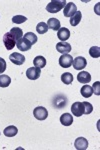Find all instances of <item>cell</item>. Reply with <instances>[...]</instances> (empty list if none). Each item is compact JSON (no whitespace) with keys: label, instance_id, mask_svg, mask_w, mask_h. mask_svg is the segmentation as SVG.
Instances as JSON below:
<instances>
[{"label":"cell","instance_id":"cell-9","mask_svg":"<svg viewBox=\"0 0 100 150\" xmlns=\"http://www.w3.org/2000/svg\"><path fill=\"white\" fill-rule=\"evenodd\" d=\"M3 43L5 45L7 50H12L14 46L16 45V41L14 40V38L12 37L11 34L9 32H7L3 36Z\"/></svg>","mask_w":100,"mask_h":150},{"label":"cell","instance_id":"cell-25","mask_svg":"<svg viewBox=\"0 0 100 150\" xmlns=\"http://www.w3.org/2000/svg\"><path fill=\"white\" fill-rule=\"evenodd\" d=\"M24 38H26L29 42L31 43V44H35L36 42H37V36H36L34 33L32 32H27V33H25L24 34Z\"/></svg>","mask_w":100,"mask_h":150},{"label":"cell","instance_id":"cell-18","mask_svg":"<svg viewBox=\"0 0 100 150\" xmlns=\"http://www.w3.org/2000/svg\"><path fill=\"white\" fill-rule=\"evenodd\" d=\"M3 133L6 137H13L18 133V129H17V127L14 126V125H10V126L6 127L5 129H4Z\"/></svg>","mask_w":100,"mask_h":150},{"label":"cell","instance_id":"cell-20","mask_svg":"<svg viewBox=\"0 0 100 150\" xmlns=\"http://www.w3.org/2000/svg\"><path fill=\"white\" fill-rule=\"evenodd\" d=\"M33 65L38 68H43L46 65V59L43 56H36L33 59Z\"/></svg>","mask_w":100,"mask_h":150},{"label":"cell","instance_id":"cell-29","mask_svg":"<svg viewBox=\"0 0 100 150\" xmlns=\"http://www.w3.org/2000/svg\"><path fill=\"white\" fill-rule=\"evenodd\" d=\"M92 90H93V93L95 94V95H100V82L99 81L93 83Z\"/></svg>","mask_w":100,"mask_h":150},{"label":"cell","instance_id":"cell-30","mask_svg":"<svg viewBox=\"0 0 100 150\" xmlns=\"http://www.w3.org/2000/svg\"><path fill=\"white\" fill-rule=\"evenodd\" d=\"M6 70V61L2 57H0V74H2Z\"/></svg>","mask_w":100,"mask_h":150},{"label":"cell","instance_id":"cell-1","mask_svg":"<svg viewBox=\"0 0 100 150\" xmlns=\"http://www.w3.org/2000/svg\"><path fill=\"white\" fill-rule=\"evenodd\" d=\"M66 3L67 2L65 0H52L46 6V10L50 12V13H57V12H59L64 8Z\"/></svg>","mask_w":100,"mask_h":150},{"label":"cell","instance_id":"cell-14","mask_svg":"<svg viewBox=\"0 0 100 150\" xmlns=\"http://www.w3.org/2000/svg\"><path fill=\"white\" fill-rule=\"evenodd\" d=\"M77 80L79 81L80 83L87 84L91 81V75L86 71H81L79 74L77 75Z\"/></svg>","mask_w":100,"mask_h":150},{"label":"cell","instance_id":"cell-27","mask_svg":"<svg viewBox=\"0 0 100 150\" xmlns=\"http://www.w3.org/2000/svg\"><path fill=\"white\" fill-rule=\"evenodd\" d=\"M27 20V18L25 16H22V15H16L12 18V22L13 23H16V24H21V23H24L25 21Z\"/></svg>","mask_w":100,"mask_h":150},{"label":"cell","instance_id":"cell-3","mask_svg":"<svg viewBox=\"0 0 100 150\" xmlns=\"http://www.w3.org/2000/svg\"><path fill=\"white\" fill-rule=\"evenodd\" d=\"M41 75V69L38 68V67H29V68L26 70V76H27L28 79L30 80H36L40 77Z\"/></svg>","mask_w":100,"mask_h":150},{"label":"cell","instance_id":"cell-10","mask_svg":"<svg viewBox=\"0 0 100 150\" xmlns=\"http://www.w3.org/2000/svg\"><path fill=\"white\" fill-rule=\"evenodd\" d=\"M9 59L13 64L15 65H22L24 62H25V57L24 55H22L21 53H17V52H13L9 55Z\"/></svg>","mask_w":100,"mask_h":150},{"label":"cell","instance_id":"cell-21","mask_svg":"<svg viewBox=\"0 0 100 150\" xmlns=\"http://www.w3.org/2000/svg\"><path fill=\"white\" fill-rule=\"evenodd\" d=\"M81 18H82V13L80 11H77L72 17H70V24L72 26H77L80 21H81Z\"/></svg>","mask_w":100,"mask_h":150},{"label":"cell","instance_id":"cell-4","mask_svg":"<svg viewBox=\"0 0 100 150\" xmlns=\"http://www.w3.org/2000/svg\"><path fill=\"white\" fill-rule=\"evenodd\" d=\"M77 12V7L73 2H68L66 5L63 8V14L65 17H72L75 13Z\"/></svg>","mask_w":100,"mask_h":150},{"label":"cell","instance_id":"cell-8","mask_svg":"<svg viewBox=\"0 0 100 150\" xmlns=\"http://www.w3.org/2000/svg\"><path fill=\"white\" fill-rule=\"evenodd\" d=\"M16 46L20 51H28V50L31 49L32 47V44H31L29 41L26 39V38L22 37L21 39H19L18 41H16Z\"/></svg>","mask_w":100,"mask_h":150},{"label":"cell","instance_id":"cell-2","mask_svg":"<svg viewBox=\"0 0 100 150\" xmlns=\"http://www.w3.org/2000/svg\"><path fill=\"white\" fill-rule=\"evenodd\" d=\"M33 115L36 119L38 120H45L46 118L48 117V111L45 107H42V106H38V107H35L33 110Z\"/></svg>","mask_w":100,"mask_h":150},{"label":"cell","instance_id":"cell-26","mask_svg":"<svg viewBox=\"0 0 100 150\" xmlns=\"http://www.w3.org/2000/svg\"><path fill=\"white\" fill-rule=\"evenodd\" d=\"M89 54L93 58H98L100 56V48L98 46H92L89 49Z\"/></svg>","mask_w":100,"mask_h":150},{"label":"cell","instance_id":"cell-28","mask_svg":"<svg viewBox=\"0 0 100 150\" xmlns=\"http://www.w3.org/2000/svg\"><path fill=\"white\" fill-rule=\"evenodd\" d=\"M82 103H83V105H84V110H85L84 114H90V113L93 111V106H92V104L87 102V101H84V102H82Z\"/></svg>","mask_w":100,"mask_h":150},{"label":"cell","instance_id":"cell-19","mask_svg":"<svg viewBox=\"0 0 100 150\" xmlns=\"http://www.w3.org/2000/svg\"><path fill=\"white\" fill-rule=\"evenodd\" d=\"M80 92H81V95L83 96L84 98H89L90 96L93 94V90H92L91 86L88 85V84H85V85L82 86Z\"/></svg>","mask_w":100,"mask_h":150},{"label":"cell","instance_id":"cell-7","mask_svg":"<svg viewBox=\"0 0 100 150\" xmlns=\"http://www.w3.org/2000/svg\"><path fill=\"white\" fill-rule=\"evenodd\" d=\"M87 61L84 57L82 56H78L76 58H73V62H72V66L74 67V69L76 70H82L86 67Z\"/></svg>","mask_w":100,"mask_h":150},{"label":"cell","instance_id":"cell-16","mask_svg":"<svg viewBox=\"0 0 100 150\" xmlns=\"http://www.w3.org/2000/svg\"><path fill=\"white\" fill-rule=\"evenodd\" d=\"M60 122H61V124L64 125V126H70L73 123L72 115L69 114V113H64V114H62L61 117H60Z\"/></svg>","mask_w":100,"mask_h":150},{"label":"cell","instance_id":"cell-22","mask_svg":"<svg viewBox=\"0 0 100 150\" xmlns=\"http://www.w3.org/2000/svg\"><path fill=\"white\" fill-rule=\"evenodd\" d=\"M11 83V78L8 75H0V87H8Z\"/></svg>","mask_w":100,"mask_h":150},{"label":"cell","instance_id":"cell-23","mask_svg":"<svg viewBox=\"0 0 100 150\" xmlns=\"http://www.w3.org/2000/svg\"><path fill=\"white\" fill-rule=\"evenodd\" d=\"M61 81L64 84H71L73 81V75L69 72H65L61 75Z\"/></svg>","mask_w":100,"mask_h":150},{"label":"cell","instance_id":"cell-12","mask_svg":"<svg viewBox=\"0 0 100 150\" xmlns=\"http://www.w3.org/2000/svg\"><path fill=\"white\" fill-rule=\"evenodd\" d=\"M74 146L77 150H86L88 148V140L84 137H78L74 142Z\"/></svg>","mask_w":100,"mask_h":150},{"label":"cell","instance_id":"cell-13","mask_svg":"<svg viewBox=\"0 0 100 150\" xmlns=\"http://www.w3.org/2000/svg\"><path fill=\"white\" fill-rule=\"evenodd\" d=\"M57 37L59 38L62 42H64V41H66L67 39H69V37H70L69 29H67L65 27L60 28L59 30L57 31Z\"/></svg>","mask_w":100,"mask_h":150},{"label":"cell","instance_id":"cell-11","mask_svg":"<svg viewBox=\"0 0 100 150\" xmlns=\"http://www.w3.org/2000/svg\"><path fill=\"white\" fill-rule=\"evenodd\" d=\"M72 47L71 45L69 44V43H66V42H58L56 43V50H57L58 52L62 53V54H67V53H69L71 51Z\"/></svg>","mask_w":100,"mask_h":150},{"label":"cell","instance_id":"cell-5","mask_svg":"<svg viewBox=\"0 0 100 150\" xmlns=\"http://www.w3.org/2000/svg\"><path fill=\"white\" fill-rule=\"evenodd\" d=\"M71 112L73 115L80 117L84 114L85 110H84V105L82 102H74L71 106Z\"/></svg>","mask_w":100,"mask_h":150},{"label":"cell","instance_id":"cell-24","mask_svg":"<svg viewBox=\"0 0 100 150\" xmlns=\"http://www.w3.org/2000/svg\"><path fill=\"white\" fill-rule=\"evenodd\" d=\"M36 31H37V33H39V34H44V33H46L48 31L47 24L44 22L38 23L37 26H36Z\"/></svg>","mask_w":100,"mask_h":150},{"label":"cell","instance_id":"cell-17","mask_svg":"<svg viewBox=\"0 0 100 150\" xmlns=\"http://www.w3.org/2000/svg\"><path fill=\"white\" fill-rule=\"evenodd\" d=\"M9 33H10L11 36L14 38V40L15 41H18L19 39H21L22 36L24 35L22 29L19 28V27H13L10 31H9Z\"/></svg>","mask_w":100,"mask_h":150},{"label":"cell","instance_id":"cell-6","mask_svg":"<svg viewBox=\"0 0 100 150\" xmlns=\"http://www.w3.org/2000/svg\"><path fill=\"white\" fill-rule=\"evenodd\" d=\"M73 58L70 54H62L59 58V65L63 68H68L72 66Z\"/></svg>","mask_w":100,"mask_h":150},{"label":"cell","instance_id":"cell-15","mask_svg":"<svg viewBox=\"0 0 100 150\" xmlns=\"http://www.w3.org/2000/svg\"><path fill=\"white\" fill-rule=\"evenodd\" d=\"M48 26V29H52L54 31H58L61 27V24H60V21L56 18H50L48 19V22L46 23Z\"/></svg>","mask_w":100,"mask_h":150}]
</instances>
